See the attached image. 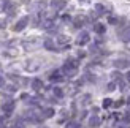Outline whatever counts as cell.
Here are the masks:
<instances>
[{"mask_svg":"<svg viewBox=\"0 0 130 128\" xmlns=\"http://www.w3.org/2000/svg\"><path fill=\"white\" fill-rule=\"evenodd\" d=\"M78 67H79V62H78L76 59H68L67 62L63 63L62 71H63V74L75 76V74H76V71H78Z\"/></svg>","mask_w":130,"mask_h":128,"instance_id":"cell-1","label":"cell"},{"mask_svg":"<svg viewBox=\"0 0 130 128\" xmlns=\"http://www.w3.org/2000/svg\"><path fill=\"white\" fill-rule=\"evenodd\" d=\"M24 117H25V120L27 122H30V123H35V125H38V123H41L43 122V116H40L35 109H27L25 111V114H24Z\"/></svg>","mask_w":130,"mask_h":128,"instance_id":"cell-2","label":"cell"},{"mask_svg":"<svg viewBox=\"0 0 130 128\" xmlns=\"http://www.w3.org/2000/svg\"><path fill=\"white\" fill-rule=\"evenodd\" d=\"M89 41H90V35L87 33V32H81V33L78 35V38H76L78 46H84V44H87Z\"/></svg>","mask_w":130,"mask_h":128,"instance_id":"cell-3","label":"cell"},{"mask_svg":"<svg viewBox=\"0 0 130 128\" xmlns=\"http://www.w3.org/2000/svg\"><path fill=\"white\" fill-rule=\"evenodd\" d=\"M27 24H29V17H27V16H22V17L14 24V27H13V29H14L16 32H21V30H24L25 27H27Z\"/></svg>","mask_w":130,"mask_h":128,"instance_id":"cell-4","label":"cell"},{"mask_svg":"<svg viewBox=\"0 0 130 128\" xmlns=\"http://www.w3.org/2000/svg\"><path fill=\"white\" fill-rule=\"evenodd\" d=\"M49 81L51 82H60V81H63V71L54 70L53 73H49Z\"/></svg>","mask_w":130,"mask_h":128,"instance_id":"cell-5","label":"cell"},{"mask_svg":"<svg viewBox=\"0 0 130 128\" xmlns=\"http://www.w3.org/2000/svg\"><path fill=\"white\" fill-rule=\"evenodd\" d=\"M2 109H3V114H6V116H10V114L14 111V101L13 100H8V101H5L3 106H2Z\"/></svg>","mask_w":130,"mask_h":128,"instance_id":"cell-6","label":"cell"},{"mask_svg":"<svg viewBox=\"0 0 130 128\" xmlns=\"http://www.w3.org/2000/svg\"><path fill=\"white\" fill-rule=\"evenodd\" d=\"M67 6V2L65 0H51V8L56 10V11H60Z\"/></svg>","mask_w":130,"mask_h":128,"instance_id":"cell-7","label":"cell"},{"mask_svg":"<svg viewBox=\"0 0 130 128\" xmlns=\"http://www.w3.org/2000/svg\"><path fill=\"white\" fill-rule=\"evenodd\" d=\"M119 38H121L124 43H128V41H130V27L122 29V30L119 32Z\"/></svg>","mask_w":130,"mask_h":128,"instance_id":"cell-8","label":"cell"},{"mask_svg":"<svg viewBox=\"0 0 130 128\" xmlns=\"http://www.w3.org/2000/svg\"><path fill=\"white\" fill-rule=\"evenodd\" d=\"M100 123H102V120H100V117L97 116V114H94V116H90V117H89V126H90V128H97V126H100Z\"/></svg>","mask_w":130,"mask_h":128,"instance_id":"cell-9","label":"cell"},{"mask_svg":"<svg viewBox=\"0 0 130 128\" xmlns=\"http://www.w3.org/2000/svg\"><path fill=\"white\" fill-rule=\"evenodd\" d=\"M114 67L116 68H127V67H130V60L128 59H116Z\"/></svg>","mask_w":130,"mask_h":128,"instance_id":"cell-10","label":"cell"},{"mask_svg":"<svg viewBox=\"0 0 130 128\" xmlns=\"http://www.w3.org/2000/svg\"><path fill=\"white\" fill-rule=\"evenodd\" d=\"M68 43H70L68 36H65V35H59V36H57V44H59V46L65 48V46H68Z\"/></svg>","mask_w":130,"mask_h":128,"instance_id":"cell-11","label":"cell"},{"mask_svg":"<svg viewBox=\"0 0 130 128\" xmlns=\"http://www.w3.org/2000/svg\"><path fill=\"white\" fill-rule=\"evenodd\" d=\"M32 89H34L35 92H40L43 89V81L41 79H34L32 81Z\"/></svg>","mask_w":130,"mask_h":128,"instance_id":"cell-12","label":"cell"},{"mask_svg":"<svg viewBox=\"0 0 130 128\" xmlns=\"http://www.w3.org/2000/svg\"><path fill=\"white\" fill-rule=\"evenodd\" d=\"M84 22H86V17H84V16H76L75 21H73V25H75L76 29H79V27L84 25Z\"/></svg>","mask_w":130,"mask_h":128,"instance_id":"cell-13","label":"cell"},{"mask_svg":"<svg viewBox=\"0 0 130 128\" xmlns=\"http://www.w3.org/2000/svg\"><path fill=\"white\" fill-rule=\"evenodd\" d=\"M56 114V111L53 109V108H46V109H43V112H41V116L44 117V119H49V117H53Z\"/></svg>","mask_w":130,"mask_h":128,"instance_id":"cell-14","label":"cell"},{"mask_svg":"<svg viewBox=\"0 0 130 128\" xmlns=\"http://www.w3.org/2000/svg\"><path fill=\"white\" fill-rule=\"evenodd\" d=\"M44 48H46L48 51H56L57 48H56V44H54V41L53 40H49V38H48V40H44Z\"/></svg>","mask_w":130,"mask_h":128,"instance_id":"cell-15","label":"cell"},{"mask_svg":"<svg viewBox=\"0 0 130 128\" xmlns=\"http://www.w3.org/2000/svg\"><path fill=\"white\" fill-rule=\"evenodd\" d=\"M94 30H95V33H99V35H103V33H105V25H103V24H100V22H97L95 25H94Z\"/></svg>","mask_w":130,"mask_h":128,"instance_id":"cell-16","label":"cell"},{"mask_svg":"<svg viewBox=\"0 0 130 128\" xmlns=\"http://www.w3.org/2000/svg\"><path fill=\"white\" fill-rule=\"evenodd\" d=\"M3 10L8 13V14H14V5L10 3V2H6V3L3 5Z\"/></svg>","mask_w":130,"mask_h":128,"instance_id":"cell-17","label":"cell"},{"mask_svg":"<svg viewBox=\"0 0 130 128\" xmlns=\"http://www.w3.org/2000/svg\"><path fill=\"white\" fill-rule=\"evenodd\" d=\"M95 13H97V16L105 14V13H106V8H105L102 3H97V5H95Z\"/></svg>","mask_w":130,"mask_h":128,"instance_id":"cell-18","label":"cell"},{"mask_svg":"<svg viewBox=\"0 0 130 128\" xmlns=\"http://www.w3.org/2000/svg\"><path fill=\"white\" fill-rule=\"evenodd\" d=\"M43 27H44V29H48V30H51V29L54 27V21H53V19H44Z\"/></svg>","mask_w":130,"mask_h":128,"instance_id":"cell-19","label":"cell"},{"mask_svg":"<svg viewBox=\"0 0 130 128\" xmlns=\"http://www.w3.org/2000/svg\"><path fill=\"white\" fill-rule=\"evenodd\" d=\"M53 93L56 95L57 98H63V90H62L60 87H54V89H53Z\"/></svg>","mask_w":130,"mask_h":128,"instance_id":"cell-20","label":"cell"},{"mask_svg":"<svg viewBox=\"0 0 130 128\" xmlns=\"http://www.w3.org/2000/svg\"><path fill=\"white\" fill-rule=\"evenodd\" d=\"M111 104H113V101L109 100V98H105V100H103V108H105V109H106V108H109Z\"/></svg>","mask_w":130,"mask_h":128,"instance_id":"cell-21","label":"cell"},{"mask_svg":"<svg viewBox=\"0 0 130 128\" xmlns=\"http://www.w3.org/2000/svg\"><path fill=\"white\" fill-rule=\"evenodd\" d=\"M67 128H79V123H78V122H68Z\"/></svg>","mask_w":130,"mask_h":128,"instance_id":"cell-22","label":"cell"},{"mask_svg":"<svg viewBox=\"0 0 130 128\" xmlns=\"http://www.w3.org/2000/svg\"><path fill=\"white\" fill-rule=\"evenodd\" d=\"M108 21H109V24H116V22H118V17L111 16V17H108Z\"/></svg>","mask_w":130,"mask_h":128,"instance_id":"cell-23","label":"cell"},{"mask_svg":"<svg viewBox=\"0 0 130 128\" xmlns=\"http://www.w3.org/2000/svg\"><path fill=\"white\" fill-rule=\"evenodd\" d=\"M5 86V78L3 76H0V87H3Z\"/></svg>","mask_w":130,"mask_h":128,"instance_id":"cell-24","label":"cell"},{"mask_svg":"<svg viewBox=\"0 0 130 128\" xmlns=\"http://www.w3.org/2000/svg\"><path fill=\"white\" fill-rule=\"evenodd\" d=\"M108 90H109V92H111V90H114V82H111V84L108 86Z\"/></svg>","mask_w":130,"mask_h":128,"instance_id":"cell-25","label":"cell"},{"mask_svg":"<svg viewBox=\"0 0 130 128\" xmlns=\"http://www.w3.org/2000/svg\"><path fill=\"white\" fill-rule=\"evenodd\" d=\"M121 104H124V100H119V101H118V103H116L114 106H116V108H119Z\"/></svg>","mask_w":130,"mask_h":128,"instance_id":"cell-26","label":"cell"},{"mask_svg":"<svg viewBox=\"0 0 130 128\" xmlns=\"http://www.w3.org/2000/svg\"><path fill=\"white\" fill-rule=\"evenodd\" d=\"M125 79H127V82L130 84V71H127V74H125Z\"/></svg>","mask_w":130,"mask_h":128,"instance_id":"cell-27","label":"cell"},{"mask_svg":"<svg viewBox=\"0 0 130 128\" xmlns=\"http://www.w3.org/2000/svg\"><path fill=\"white\" fill-rule=\"evenodd\" d=\"M2 128H3V126H2Z\"/></svg>","mask_w":130,"mask_h":128,"instance_id":"cell-28","label":"cell"}]
</instances>
